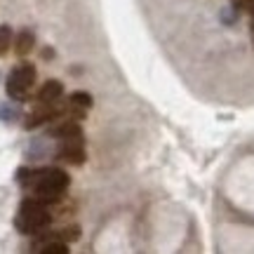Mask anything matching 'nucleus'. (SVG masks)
Wrapping results in <instances>:
<instances>
[{
  "label": "nucleus",
  "mask_w": 254,
  "mask_h": 254,
  "mask_svg": "<svg viewBox=\"0 0 254 254\" xmlns=\"http://www.w3.org/2000/svg\"><path fill=\"white\" fill-rule=\"evenodd\" d=\"M19 184H24L33 190V198L40 200L43 205H52L62 198L66 189H68V174L59 170V167H43V170H19L17 172Z\"/></svg>",
  "instance_id": "nucleus-1"
},
{
  "label": "nucleus",
  "mask_w": 254,
  "mask_h": 254,
  "mask_svg": "<svg viewBox=\"0 0 254 254\" xmlns=\"http://www.w3.org/2000/svg\"><path fill=\"white\" fill-rule=\"evenodd\" d=\"M50 209L47 205H43L40 200L36 198H26L21 202V207H19V214L14 219V224L21 233H38V231H43V228L50 226Z\"/></svg>",
  "instance_id": "nucleus-2"
},
{
  "label": "nucleus",
  "mask_w": 254,
  "mask_h": 254,
  "mask_svg": "<svg viewBox=\"0 0 254 254\" xmlns=\"http://www.w3.org/2000/svg\"><path fill=\"white\" fill-rule=\"evenodd\" d=\"M33 82H36V66L33 64H19L12 68L7 78V94L14 101H26Z\"/></svg>",
  "instance_id": "nucleus-3"
},
{
  "label": "nucleus",
  "mask_w": 254,
  "mask_h": 254,
  "mask_svg": "<svg viewBox=\"0 0 254 254\" xmlns=\"http://www.w3.org/2000/svg\"><path fill=\"white\" fill-rule=\"evenodd\" d=\"M57 158L64 160V163L71 165H82L85 163V141L80 136H73V139H64L59 151H57Z\"/></svg>",
  "instance_id": "nucleus-4"
},
{
  "label": "nucleus",
  "mask_w": 254,
  "mask_h": 254,
  "mask_svg": "<svg viewBox=\"0 0 254 254\" xmlns=\"http://www.w3.org/2000/svg\"><path fill=\"white\" fill-rule=\"evenodd\" d=\"M64 94V85L59 80H47L40 90H38L36 99L40 106H50V104H57V101L62 99Z\"/></svg>",
  "instance_id": "nucleus-5"
},
{
  "label": "nucleus",
  "mask_w": 254,
  "mask_h": 254,
  "mask_svg": "<svg viewBox=\"0 0 254 254\" xmlns=\"http://www.w3.org/2000/svg\"><path fill=\"white\" fill-rule=\"evenodd\" d=\"M82 129L78 125V120H62V123H57L47 129V136H52V139H73V136H80Z\"/></svg>",
  "instance_id": "nucleus-6"
},
{
  "label": "nucleus",
  "mask_w": 254,
  "mask_h": 254,
  "mask_svg": "<svg viewBox=\"0 0 254 254\" xmlns=\"http://www.w3.org/2000/svg\"><path fill=\"white\" fill-rule=\"evenodd\" d=\"M33 45H36V36H33V31H28V28H21L14 38V52L19 57H26L28 52H33Z\"/></svg>",
  "instance_id": "nucleus-7"
},
{
  "label": "nucleus",
  "mask_w": 254,
  "mask_h": 254,
  "mask_svg": "<svg viewBox=\"0 0 254 254\" xmlns=\"http://www.w3.org/2000/svg\"><path fill=\"white\" fill-rule=\"evenodd\" d=\"M66 101L71 104V109H75L78 113H82V116H85V113L92 109V104H94L87 92H73V94H71V97H68Z\"/></svg>",
  "instance_id": "nucleus-8"
},
{
  "label": "nucleus",
  "mask_w": 254,
  "mask_h": 254,
  "mask_svg": "<svg viewBox=\"0 0 254 254\" xmlns=\"http://www.w3.org/2000/svg\"><path fill=\"white\" fill-rule=\"evenodd\" d=\"M21 118V111L12 104H0V120L2 123H17Z\"/></svg>",
  "instance_id": "nucleus-9"
},
{
  "label": "nucleus",
  "mask_w": 254,
  "mask_h": 254,
  "mask_svg": "<svg viewBox=\"0 0 254 254\" xmlns=\"http://www.w3.org/2000/svg\"><path fill=\"white\" fill-rule=\"evenodd\" d=\"M12 45V28L7 24H0V57H5Z\"/></svg>",
  "instance_id": "nucleus-10"
},
{
  "label": "nucleus",
  "mask_w": 254,
  "mask_h": 254,
  "mask_svg": "<svg viewBox=\"0 0 254 254\" xmlns=\"http://www.w3.org/2000/svg\"><path fill=\"white\" fill-rule=\"evenodd\" d=\"M40 254H68V245H66L64 240H50V243L40 250Z\"/></svg>",
  "instance_id": "nucleus-11"
},
{
  "label": "nucleus",
  "mask_w": 254,
  "mask_h": 254,
  "mask_svg": "<svg viewBox=\"0 0 254 254\" xmlns=\"http://www.w3.org/2000/svg\"><path fill=\"white\" fill-rule=\"evenodd\" d=\"M236 12H238V7H226L224 12H221V21L233 24V21H236Z\"/></svg>",
  "instance_id": "nucleus-12"
},
{
  "label": "nucleus",
  "mask_w": 254,
  "mask_h": 254,
  "mask_svg": "<svg viewBox=\"0 0 254 254\" xmlns=\"http://www.w3.org/2000/svg\"><path fill=\"white\" fill-rule=\"evenodd\" d=\"M250 2H252V0H243V2H238V7H240V5H245V7H247Z\"/></svg>",
  "instance_id": "nucleus-13"
},
{
  "label": "nucleus",
  "mask_w": 254,
  "mask_h": 254,
  "mask_svg": "<svg viewBox=\"0 0 254 254\" xmlns=\"http://www.w3.org/2000/svg\"><path fill=\"white\" fill-rule=\"evenodd\" d=\"M252 38H254V19H252Z\"/></svg>",
  "instance_id": "nucleus-14"
}]
</instances>
